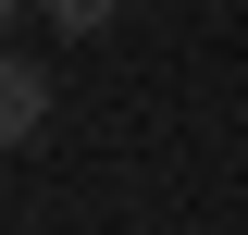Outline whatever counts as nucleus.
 <instances>
[{
	"instance_id": "7ed1b4c3",
	"label": "nucleus",
	"mask_w": 248,
	"mask_h": 235,
	"mask_svg": "<svg viewBox=\"0 0 248 235\" xmlns=\"http://www.w3.org/2000/svg\"><path fill=\"white\" fill-rule=\"evenodd\" d=\"M0 25H25V0H0Z\"/></svg>"
},
{
	"instance_id": "f03ea898",
	"label": "nucleus",
	"mask_w": 248,
	"mask_h": 235,
	"mask_svg": "<svg viewBox=\"0 0 248 235\" xmlns=\"http://www.w3.org/2000/svg\"><path fill=\"white\" fill-rule=\"evenodd\" d=\"M37 13H50L62 37H99V25H112V13H124V0H37Z\"/></svg>"
},
{
	"instance_id": "f257e3e1",
	"label": "nucleus",
	"mask_w": 248,
	"mask_h": 235,
	"mask_svg": "<svg viewBox=\"0 0 248 235\" xmlns=\"http://www.w3.org/2000/svg\"><path fill=\"white\" fill-rule=\"evenodd\" d=\"M37 124H50V74H37L25 50H0V161H13V148H25Z\"/></svg>"
}]
</instances>
